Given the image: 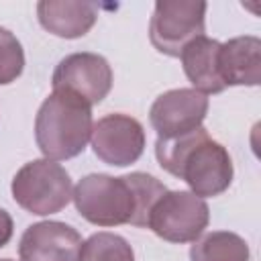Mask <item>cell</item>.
Instances as JSON below:
<instances>
[{"label": "cell", "instance_id": "6da1fadb", "mask_svg": "<svg viewBox=\"0 0 261 261\" xmlns=\"http://www.w3.org/2000/svg\"><path fill=\"white\" fill-rule=\"evenodd\" d=\"M167 188L153 175L133 171L112 177L106 173H90L73 188L75 210L96 226H147L153 204Z\"/></svg>", "mask_w": 261, "mask_h": 261}, {"label": "cell", "instance_id": "7a4b0ae2", "mask_svg": "<svg viewBox=\"0 0 261 261\" xmlns=\"http://www.w3.org/2000/svg\"><path fill=\"white\" fill-rule=\"evenodd\" d=\"M155 157L167 173L184 179L198 198L220 196L234 175L228 151L210 139L204 126L175 139H157Z\"/></svg>", "mask_w": 261, "mask_h": 261}, {"label": "cell", "instance_id": "3957f363", "mask_svg": "<svg viewBox=\"0 0 261 261\" xmlns=\"http://www.w3.org/2000/svg\"><path fill=\"white\" fill-rule=\"evenodd\" d=\"M92 106L75 94L53 90L37 116H35V141L45 159L65 161L77 157L92 137Z\"/></svg>", "mask_w": 261, "mask_h": 261}, {"label": "cell", "instance_id": "277c9868", "mask_svg": "<svg viewBox=\"0 0 261 261\" xmlns=\"http://www.w3.org/2000/svg\"><path fill=\"white\" fill-rule=\"evenodd\" d=\"M10 190L14 202L37 216L61 212L73 196L71 177L65 167L45 157L24 163L12 177Z\"/></svg>", "mask_w": 261, "mask_h": 261}, {"label": "cell", "instance_id": "5b68a950", "mask_svg": "<svg viewBox=\"0 0 261 261\" xmlns=\"http://www.w3.org/2000/svg\"><path fill=\"white\" fill-rule=\"evenodd\" d=\"M210 210L204 198L190 190L165 192L151 208L147 228L167 243H194L208 226Z\"/></svg>", "mask_w": 261, "mask_h": 261}, {"label": "cell", "instance_id": "8992f818", "mask_svg": "<svg viewBox=\"0 0 261 261\" xmlns=\"http://www.w3.org/2000/svg\"><path fill=\"white\" fill-rule=\"evenodd\" d=\"M206 2L202 0H157L149 22L153 47L169 57H179L181 49L204 35Z\"/></svg>", "mask_w": 261, "mask_h": 261}, {"label": "cell", "instance_id": "52a82bcc", "mask_svg": "<svg viewBox=\"0 0 261 261\" xmlns=\"http://www.w3.org/2000/svg\"><path fill=\"white\" fill-rule=\"evenodd\" d=\"M51 84L53 90L75 94L86 104L94 106L100 104L112 88V67L98 53H71L57 63Z\"/></svg>", "mask_w": 261, "mask_h": 261}, {"label": "cell", "instance_id": "ba28073f", "mask_svg": "<svg viewBox=\"0 0 261 261\" xmlns=\"http://www.w3.org/2000/svg\"><path fill=\"white\" fill-rule=\"evenodd\" d=\"M92 149L94 155L114 167H126L145 151V130L143 124L122 112L106 114L98 118L92 126Z\"/></svg>", "mask_w": 261, "mask_h": 261}, {"label": "cell", "instance_id": "9c48e42d", "mask_svg": "<svg viewBox=\"0 0 261 261\" xmlns=\"http://www.w3.org/2000/svg\"><path fill=\"white\" fill-rule=\"evenodd\" d=\"M208 114V98L194 88L167 90L155 98L149 122L157 139H175L202 126Z\"/></svg>", "mask_w": 261, "mask_h": 261}, {"label": "cell", "instance_id": "30bf717a", "mask_svg": "<svg viewBox=\"0 0 261 261\" xmlns=\"http://www.w3.org/2000/svg\"><path fill=\"white\" fill-rule=\"evenodd\" d=\"M82 234L59 220H43L27 226L18 243L20 261H80Z\"/></svg>", "mask_w": 261, "mask_h": 261}, {"label": "cell", "instance_id": "8fae6325", "mask_svg": "<svg viewBox=\"0 0 261 261\" xmlns=\"http://www.w3.org/2000/svg\"><path fill=\"white\" fill-rule=\"evenodd\" d=\"M218 73L224 86H259L261 39L253 35H245L220 43Z\"/></svg>", "mask_w": 261, "mask_h": 261}, {"label": "cell", "instance_id": "7c38bea8", "mask_svg": "<svg viewBox=\"0 0 261 261\" xmlns=\"http://www.w3.org/2000/svg\"><path fill=\"white\" fill-rule=\"evenodd\" d=\"M37 16L41 27L51 35L80 39L96 24L98 4L82 0H41L37 4Z\"/></svg>", "mask_w": 261, "mask_h": 261}, {"label": "cell", "instance_id": "4fadbf2b", "mask_svg": "<svg viewBox=\"0 0 261 261\" xmlns=\"http://www.w3.org/2000/svg\"><path fill=\"white\" fill-rule=\"evenodd\" d=\"M218 51L220 41L202 35L190 41L179 53L186 77L192 82L194 90L202 92L204 96L220 94L226 88L218 73Z\"/></svg>", "mask_w": 261, "mask_h": 261}, {"label": "cell", "instance_id": "5bb4252c", "mask_svg": "<svg viewBox=\"0 0 261 261\" xmlns=\"http://www.w3.org/2000/svg\"><path fill=\"white\" fill-rule=\"evenodd\" d=\"M251 251L243 237L228 230H212L194 241L192 261H249Z\"/></svg>", "mask_w": 261, "mask_h": 261}, {"label": "cell", "instance_id": "9a60e30c", "mask_svg": "<svg viewBox=\"0 0 261 261\" xmlns=\"http://www.w3.org/2000/svg\"><path fill=\"white\" fill-rule=\"evenodd\" d=\"M80 261H135V253L124 237L104 230L84 241Z\"/></svg>", "mask_w": 261, "mask_h": 261}, {"label": "cell", "instance_id": "2e32d148", "mask_svg": "<svg viewBox=\"0 0 261 261\" xmlns=\"http://www.w3.org/2000/svg\"><path fill=\"white\" fill-rule=\"evenodd\" d=\"M24 69V51L20 41L0 27V86L12 84Z\"/></svg>", "mask_w": 261, "mask_h": 261}, {"label": "cell", "instance_id": "e0dca14e", "mask_svg": "<svg viewBox=\"0 0 261 261\" xmlns=\"http://www.w3.org/2000/svg\"><path fill=\"white\" fill-rule=\"evenodd\" d=\"M12 230H14L12 216L4 208H0V249L4 245H8V241L12 239Z\"/></svg>", "mask_w": 261, "mask_h": 261}, {"label": "cell", "instance_id": "ac0fdd59", "mask_svg": "<svg viewBox=\"0 0 261 261\" xmlns=\"http://www.w3.org/2000/svg\"><path fill=\"white\" fill-rule=\"evenodd\" d=\"M0 261H14V259H0Z\"/></svg>", "mask_w": 261, "mask_h": 261}]
</instances>
